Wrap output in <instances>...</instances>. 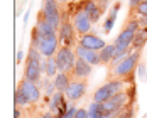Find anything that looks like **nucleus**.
<instances>
[{"instance_id":"a878e982","label":"nucleus","mask_w":147,"mask_h":118,"mask_svg":"<svg viewBox=\"0 0 147 118\" xmlns=\"http://www.w3.org/2000/svg\"><path fill=\"white\" fill-rule=\"evenodd\" d=\"M76 113H78V108H76L74 105H71V106L68 108V111H66L64 118H74V117H76Z\"/></svg>"},{"instance_id":"7ed1b4c3","label":"nucleus","mask_w":147,"mask_h":118,"mask_svg":"<svg viewBox=\"0 0 147 118\" xmlns=\"http://www.w3.org/2000/svg\"><path fill=\"white\" fill-rule=\"evenodd\" d=\"M139 59H140V51H132V52H129V54L112 69V76H113V78H118V79H127V78H130L132 73L137 69V66L140 64Z\"/></svg>"},{"instance_id":"423d86ee","label":"nucleus","mask_w":147,"mask_h":118,"mask_svg":"<svg viewBox=\"0 0 147 118\" xmlns=\"http://www.w3.org/2000/svg\"><path fill=\"white\" fill-rule=\"evenodd\" d=\"M76 59H78V56H76V52L73 51V47H68V46H61L58 49V52H56V56H54V61L58 64L59 73H69L71 74Z\"/></svg>"},{"instance_id":"cd10ccee","label":"nucleus","mask_w":147,"mask_h":118,"mask_svg":"<svg viewBox=\"0 0 147 118\" xmlns=\"http://www.w3.org/2000/svg\"><path fill=\"white\" fill-rule=\"evenodd\" d=\"M140 3H142V0H129V9H130L132 12H135Z\"/></svg>"},{"instance_id":"bb28decb","label":"nucleus","mask_w":147,"mask_h":118,"mask_svg":"<svg viewBox=\"0 0 147 118\" xmlns=\"http://www.w3.org/2000/svg\"><path fill=\"white\" fill-rule=\"evenodd\" d=\"M135 14L137 15H147V2H142V3L139 5V9L135 10Z\"/></svg>"},{"instance_id":"f8f14e48","label":"nucleus","mask_w":147,"mask_h":118,"mask_svg":"<svg viewBox=\"0 0 147 118\" xmlns=\"http://www.w3.org/2000/svg\"><path fill=\"white\" fill-rule=\"evenodd\" d=\"M78 44L83 46V47H86V49H91V51H102L103 47L107 46V42L103 41L102 37H98L96 34H85V36H80V41H78Z\"/></svg>"},{"instance_id":"9b49d317","label":"nucleus","mask_w":147,"mask_h":118,"mask_svg":"<svg viewBox=\"0 0 147 118\" xmlns=\"http://www.w3.org/2000/svg\"><path fill=\"white\" fill-rule=\"evenodd\" d=\"M85 93H86V81L85 79H73L71 84L68 86V89L64 91V95H66V98L69 101L81 100L85 96Z\"/></svg>"},{"instance_id":"1a4fd4ad","label":"nucleus","mask_w":147,"mask_h":118,"mask_svg":"<svg viewBox=\"0 0 147 118\" xmlns=\"http://www.w3.org/2000/svg\"><path fill=\"white\" fill-rule=\"evenodd\" d=\"M74 25L73 22L68 19V17H63V22H61V27L58 30V37L61 46H68V47H73L76 42V32H74Z\"/></svg>"},{"instance_id":"4be33fe9","label":"nucleus","mask_w":147,"mask_h":118,"mask_svg":"<svg viewBox=\"0 0 147 118\" xmlns=\"http://www.w3.org/2000/svg\"><path fill=\"white\" fill-rule=\"evenodd\" d=\"M58 73H59V69H58V64H56L54 58H47L46 59V76L47 78H53V76H56Z\"/></svg>"},{"instance_id":"2f4dec72","label":"nucleus","mask_w":147,"mask_h":118,"mask_svg":"<svg viewBox=\"0 0 147 118\" xmlns=\"http://www.w3.org/2000/svg\"><path fill=\"white\" fill-rule=\"evenodd\" d=\"M22 61H24V52H22V51H19V52H17V56H15V64H20Z\"/></svg>"},{"instance_id":"6ab92c4d","label":"nucleus","mask_w":147,"mask_h":118,"mask_svg":"<svg viewBox=\"0 0 147 118\" xmlns=\"http://www.w3.org/2000/svg\"><path fill=\"white\" fill-rule=\"evenodd\" d=\"M115 44H107L103 47L102 51H100V61H102V64H110L112 62V59L115 56Z\"/></svg>"},{"instance_id":"c9c22d12","label":"nucleus","mask_w":147,"mask_h":118,"mask_svg":"<svg viewBox=\"0 0 147 118\" xmlns=\"http://www.w3.org/2000/svg\"><path fill=\"white\" fill-rule=\"evenodd\" d=\"M142 118H146V117H142Z\"/></svg>"},{"instance_id":"393cba45","label":"nucleus","mask_w":147,"mask_h":118,"mask_svg":"<svg viewBox=\"0 0 147 118\" xmlns=\"http://www.w3.org/2000/svg\"><path fill=\"white\" fill-rule=\"evenodd\" d=\"M137 76H139V79H140L142 83H147V66H146V62H140V64L137 66Z\"/></svg>"},{"instance_id":"412c9836","label":"nucleus","mask_w":147,"mask_h":118,"mask_svg":"<svg viewBox=\"0 0 147 118\" xmlns=\"http://www.w3.org/2000/svg\"><path fill=\"white\" fill-rule=\"evenodd\" d=\"M88 118H103V110H102V103L91 101L88 106Z\"/></svg>"},{"instance_id":"c85d7f7f","label":"nucleus","mask_w":147,"mask_h":118,"mask_svg":"<svg viewBox=\"0 0 147 118\" xmlns=\"http://www.w3.org/2000/svg\"><path fill=\"white\" fill-rule=\"evenodd\" d=\"M117 118H134V110L132 108H129V110H123Z\"/></svg>"},{"instance_id":"9d476101","label":"nucleus","mask_w":147,"mask_h":118,"mask_svg":"<svg viewBox=\"0 0 147 118\" xmlns=\"http://www.w3.org/2000/svg\"><path fill=\"white\" fill-rule=\"evenodd\" d=\"M19 89L27 96V100H29L32 105H36L39 100H41V89H39V86H37V83H32V81H29V79L22 78L20 83H19Z\"/></svg>"},{"instance_id":"4468645a","label":"nucleus","mask_w":147,"mask_h":118,"mask_svg":"<svg viewBox=\"0 0 147 118\" xmlns=\"http://www.w3.org/2000/svg\"><path fill=\"white\" fill-rule=\"evenodd\" d=\"M83 12L88 15L90 20L95 24V22L100 20V17H102V14L105 10L100 7V3L96 0H83Z\"/></svg>"},{"instance_id":"f3484780","label":"nucleus","mask_w":147,"mask_h":118,"mask_svg":"<svg viewBox=\"0 0 147 118\" xmlns=\"http://www.w3.org/2000/svg\"><path fill=\"white\" fill-rule=\"evenodd\" d=\"M118 10H120V3H115V5L112 7V10H110L108 17H107L105 22H103V32H105V34H110V32H112L113 25H115V20H117Z\"/></svg>"},{"instance_id":"39448f33","label":"nucleus","mask_w":147,"mask_h":118,"mask_svg":"<svg viewBox=\"0 0 147 118\" xmlns=\"http://www.w3.org/2000/svg\"><path fill=\"white\" fill-rule=\"evenodd\" d=\"M123 86H125V81H123V79H118V78L110 79L108 83H105L103 86H100V88L93 93V101L103 103V101L113 98L115 95L122 93V91H123Z\"/></svg>"},{"instance_id":"0eeeda50","label":"nucleus","mask_w":147,"mask_h":118,"mask_svg":"<svg viewBox=\"0 0 147 118\" xmlns=\"http://www.w3.org/2000/svg\"><path fill=\"white\" fill-rule=\"evenodd\" d=\"M39 14L42 15L44 19H47L56 30H59L61 22H63V17H61V10H59V2L58 0H42V9H41Z\"/></svg>"},{"instance_id":"7c9ffc66","label":"nucleus","mask_w":147,"mask_h":118,"mask_svg":"<svg viewBox=\"0 0 147 118\" xmlns=\"http://www.w3.org/2000/svg\"><path fill=\"white\" fill-rule=\"evenodd\" d=\"M139 24H140V29L142 27H147V15H139Z\"/></svg>"},{"instance_id":"ddd939ff","label":"nucleus","mask_w":147,"mask_h":118,"mask_svg":"<svg viewBox=\"0 0 147 118\" xmlns=\"http://www.w3.org/2000/svg\"><path fill=\"white\" fill-rule=\"evenodd\" d=\"M74 52H76V56H78L80 59L90 62L91 66L102 64V61H100V51H91V49H86V47H83V46L78 44L76 47H74Z\"/></svg>"},{"instance_id":"2eb2a0df","label":"nucleus","mask_w":147,"mask_h":118,"mask_svg":"<svg viewBox=\"0 0 147 118\" xmlns=\"http://www.w3.org/2000/svg\"><path fill=\"white\" fill-rule=\"evenodd\" d=\"M91 64L86 62V61H83V59H76V62H74V68L73 71H71V76H73L74 79H86L90 74H91Z\"/></svg>"},{"instance_id":"c756f323","label":"nucleus","mask_w":147,"mask_h":118,"mask_svg":"<svg viewBox=\"0 0 147 118\" xmlns=\"http://www.w3.org/2000/svg\"><path fill=\"white\" fill-rule=\"evenodd\" d=\"M74 118H88V110H85V108H78V113H76V117Z\"/></svg>"},{"instance_id":"20e7f679","label":"nucleus","mask_w":147,"mask_h":118,"mask_svg":"<svg viewBox=\"0 0 147 118\" xmlns=\"http://www.w3.org/2000/svg\"><path fill=\"white\" fill-rule=\"evenodd\" d=\"M129 101H130V96H129L127 91H122V93L115 95L113 98L103 101L102 103L103 118H117L118 115L125 110V106H127Z\"/></svg>"},{"instance_id":"f03ea898","label":"nucleus","mask_w":147,"mask_h":118,"mask_svg":"<svg viewBox=\"0 0 147 118\" xmlns=\"http://www.w3.org/2000/svg\"><path fill=\"white\" fill-rule=\"evenodd\" d=\"M32 46H36L46 59L54 58L59 49V37L56 32L47 34V36H39L36 30H32Z\"/></svg>"},{"instance_id":"aec40b11","label":"nucleus","mask_w":147,"mask_h":118,"mask_svg":"<svg viewBox=\"0 0 147 118\" xmlns=\"http://www.w3.org/2000/svg\"><path fill=\"white\" fill-rule=\"evenodd\" d=\"M64 93H61V91H56L53 96H51V101H49V105H47V110L51 111V113H56L59 108V105H61V101L64 100Z\"/></svg>"},{"instance_id":"b1692460","label":"nucleus","mask_w":147,"mask_h":118,"mask_svg":"<svg viewBox=\"0 0 147 118\" xmlns=\"http://www.w3.org/2000/svg\"><path fill=\"white\" fill-rule=\"evenodd\" d=\"M42 89H44L46 96H53V95H54V91H56V86H54V83H51L47 76H46L44 79H42Z\"/></svg>"},{"instance_id":"5701e85b","label":"nucleus","mask_w":147,"mask_h":118,"mask_svg":"<svg viewBox=\"0 0 147 118\" xmlns=\"http://www.w3.org/2000/svg\"><path fill=\"white\" fill-rule=\"evenodd\" d=\"M14 103H15V106H20V108H24V106H27L30 101L27 100V96H26V95H24L20 89L17 88V89H15V95H14Z\"/></svg>"},{"instance_id":"a211bd4d","label":"nucleus","mask_w":147,"mask_h":118,"mask_svg":"<svg viewBox=\"0 0 147 118\" xmlns=\"http://www.w3.org/2000/svg\"><path fill=\"white\" fill-rule=\"evenodd\" d=\"M147 44V27H142L135 32V37H134L132 42V49L134 51H140L144 46Z\"/></svg>"},{"instance_id":"72a5a7b5","label":"nucleus","mask_w":147,"mask_h":118,"mask_svg":"<svg viewBox=\"0 0 147 118\" xmlns=\"http://www.w3.org/2000/svg\"><path fill=\"white\" fill-rule=\"evenodd\" d=\"M20 115H22V108H20V106H15V110H14V118H20Z\"/></svg>"},{"instance_id":"473e14b6","label":"nucleus","mask_w":147,"mask_h":118,"mask_svg":"<svg viewBox=\"0 0 147 118\" xmlns=\"http://www.w3.org/2000/svg\"><path fill=\"white\" fill-rule=\"evenodd\" d=\"M37 118H54V113H51V111L47 110V111H44V113H41Z\"/></svg>"},{"instance_id":"dca6fc26","label":"nucleus","mask_w":147,"mask_h":118,"mask_svg":"<svg viewBox=\"0 0 147 118\" xmlns=\"http://www.w3.org/2000/svg\"><path fill=\"white\" fill-rule=\"evenodd\" d=\"M69 84H71V74L69 73H58L56 76H54V86H56V91L64 93Z\"/></svg>"},{"instance_id":"f704fd0d","label":"nucleus","mask_w":147,"mask_h":118,"mask_svg":"<svg viewBox=\"0 0 147 118\" xmlns=\"http://www.w3.org/2000/svg\"><path fill=\"white\" fill-rule=\"evenodd\" d=\"M59 3H66V0H58Z\"/></svg>"},{"instance_id":"f257e3e1","label":"nucleus","mask_w":147,"mask_h":118,"mask_svg":"<svg viewBox=\"0 0 147 118\" xmlns=\"http://www.w3.org/2000/svg\"><path fill=\"white\" fill-rule=\"evenodd\" d=\"M41 62H42V54L39 52V49L36 46H30L27 59H26V68H24V78L29 79L32 83H39L42 79V69H41Z\"/></svg>"},{"instance_id":"6e6552de","label":"nucleus","mask_w":147,"mask_h":118,"mask_svg":"<svg viewBox=\"0 0 147 118\" xmlns=\"http://www.w3.org/2000/svg\"><path fill=\"white\" fill-rule=\"evenodd\" d=\"M71 19H73V25H74V29H76V34L85 36V34L90 32L93 22L90 20L88 15L83 12V2H80V7L74 9V12L71 14Z\"/></svg>"}]
</instances>
